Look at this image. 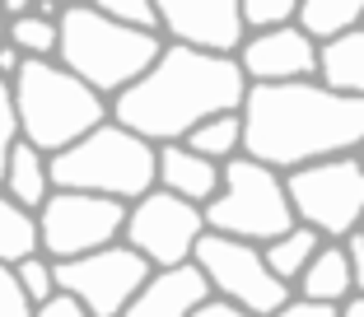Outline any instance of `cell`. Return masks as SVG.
Segmentation results:
<instances>
[{
    "label": "cell",
    "mask_w": 364,
    "mask_h": 317,
    "mask_svg": "<svg viewBox=\"0 0 364 317\" xmlns=\"http://www.w3.org/2000/svg\"><path fill=\"white\" fill-rule=\"evenodd\" d=\"M243 154L271 173H294L322 158L355 154L364 145V98L322 89L318 80L299 85H247L243 107Z\"/></svg>",
    "instance_id": "1"
},
{
    "label": "cell",
    "mask_w": 364,
    "mask_h": 317,
    "mask_svg": "<svg viewBox=\"0 0 364 317\" xmlns=\"http://www.w3.org/2000/svg\"><path fill=\"white\" fill-rule=\"evenodd\" d=\"M247 80L234 56H201L164 43L154 65L107 103V122L150 145H182L201 122L238 112Z\"/></svg>",
    "instance_id": "2"
},
{
    "label": "cell",
    "mask_w": 364,
    "mask_h": 317,
    "mask_svg": "<svg viewBox=\"0 0 364 317\" xmlns=\"http://www.w3.org/2000/svg\"><path fill=\"white\" fill-rule=\"evenodd\" d=\"M159 52H164L159 33L122 28L98 5H70L56 14V65L70 70L80 85H89L107 103L136 85Z\"/></svg>",
    "instance_id": "3"
},
{
    "label": "cell",
    "mask_w": 364,
    "mask_h": 317,
    "mask_svg": "<svg viewBox=\"0 0 364 317\" xmlns=\"http://www.w3.org/2000/svg\"><path fill=\"white\" fill-rule=\"evenodd\" d=\"M10 103L19 140L47 158L107 122V98H98L56 61H23L10 80Z\"/></svg>",
    "instance_id": "4"
},
{
    "label": "cell",
    "mask_w": 364,
    "mask_h": 317,
    "mask_svg": "<svg viewBox=\"0 0 364 317\" xmlns=\"http://www.w3.org/2000/svg\"><path fill=\"white\" fill-rule=\"evenodd\" d=\"M47 178L52 191H85V196L131 205L145 191H154V145L131 136L117 122H103L47 158Z\"/></svg>",
    "instance_id": "5"
},
{
    "label": "cell",
    "mask_w": 364,
    "mask_h": 317,
    "mask_svg": "<svg viewBox=\"0 0 364 317\" xmlns=\"http://www.w3.org/2000/svg\"><path fill=\"white\" fill-rule=\"evenodd\" d=\"M201 220L205 233H225V238H238L252 247L276 243L280 233L294 229L285 178L247 154L229 158V163H220V191L201 205Z\"/></svg>",
    "instance_id": "6"
},
{
    "label": "cell",
    "mask_w": 364,
    "mask_h": 317,
    "mask_svg": "<svg viewBox=\"0 0 364 317\" xmlns=\"http://www.w3.org/2000/svg\"><path fill=\"white\" fill-rule=\"evenodd\" d=\"M285 196L294 210V224L313 229L318 238L341 243L364 224V163L355 154H341L294 168L285 173Z\"/></svg>",
    "instance_id": "7"
},
{
    "label": "cell",
    "mask_w": 364,
    "mask_h": 317,
    "mask_svg": "<svg viewBox=\"0 0 364 317\" xmlns=\"http://www.w3.org/2000/svg\"><path fill=\"white\" fill-rule=\"evenodd\" d=\"M192 266L205 275V285H210L215 299H229V303H238L252 317H271L294 294L289 285H280L276 275L267 271L262 247L225 238V233H201L192 247Z\"/></svg>",
    "instance_id": "8"
},
{
    "label": "cell",
    "mask_w": 364,
    "mask_h": 317,
    "mask_svg": "<svg viewBox=\"0 0 364 317\" xmlns=\"http://www.w3.org/2000/svg\"><path fill=\"white\" fill-rule=\"evenodd\" d=\"M33 224H38V252L47 262H70V257L122 243L127 205L107 196H85V191H52L38 205Z\"/></svg>",
    "instance_id": "9"
},
{
    "label": "cell",
    "mask_w": 364,
    "mask_h": 317,
    "mask_svg": "<svg viewBox=\"0 0 364 317\" xmlns=\"http://www.w3.org/2000/svg\"><path fill=\"white\" fill-rule=\"evenodd\" d=\"M52 280L89 317H117L136 299V289L150 280V262L131 252L127 243H112L98 247V252L70 257V262H52Z\"/></svg>",
    "instance_id": "10"
},
{
    "label": "cell",
    "mask_w": 364,
    "mask_h": 317,
    "mask_svg": "<svg viewBox=\"0 0 364 317\" xmlns=\"http://www.w3.org/2000/svg\"><path fill=\"white\" fill-rule=\"evenodd\" d=\"M205 233L201 205L178 201L168 191H145L140 201L127 205V224H122V243L150 262V271H168V266L192 262L196 238Z\"/></svg>",
    "instance_id": "11"
},
{
    "label": "cell",
    "mask_w": 364,
    "mask_h": 317,
    "mask_svg": "<svg viewBox=\"0 0 364 317\" xmlns=\"http://www.w3.org/2000/svg\"><path fill=\"white\" fill-rule=\"evenodd\" d=\"M159 33H168L173 47L201 56H238L243 14H238V0H164Z\"/></svg>",
    "instance_id": "12"
},
{
    "label": "cell",
    "mask_w": 364,
    "mask_h": 317,
    "mask_svg": "<svg viewBox=\"0 0 364 317\" xmlns=\"http://www.w3.org/2000/svg\"><path fill=\"white\" fill-rule=\"evenodd\" d=\"M234 61L247 85H299V80L318 75V47L289 23V28H276V33L243 38Z\"/></svg>",
    "instance_id": "13"
},
{
    "label": "cell",
    "mask_w": 364,
    "mask_h": 317,
    "mask_svg": "<svg viewBox=\"0 0 364 317\" xmlns=\"http://www.w3.org/2000/svg\"><path fill=\"white\" fill-rule=\"evenodd\" d=\"M205 299H210V285L187 262V266H168V271H150V280L136 289V299L117 317H192V308L205 303Z\"/></svg>",
    "instance_id": "14"
},
{
    "label": "cell",
    "mask_w": 364,
    "mask_h": 317,
    "mask_svg": "<svg viewBox=\"0 0 364 317\" xmlns=\"http://www.w3.org/2000/svg\"><path fill=\"white\" fill-rule=\"evenodd\" d=\"M154 187L178 201L205 205L220 191V163L192 154L187 145H154Z\"/></svg>",
    "instance_id": "15"
},
{
    "label": "cell",
    "mask_w": 364,
    "mask_h": 317,
    "mask_svg": "<svg viewBox=\"0 0 364 317\" xmlns=\"http://www.w3.org/2000/svg\"><path fill=\"white\" fill-rule=\"evenodd\" d=\"M322 89L346 98H364V28L341 33L336 43L318 47V75H313Z\"/></svg>",
    "instance_id": "16"
},
{
    "label": "cell",
    "mask_w": 364,
    "mask_h": 317,
    "mask_svg": "<svg viewBox=\"0 0 364 317\" xmlns=\"http://www.w3.org/2000/svg\"><path fill=\"white\" fill-rule=\"evenodd\" d=\"M0 191L10 196L19 210L38 215V205L52 196V178H47V154H38L33 145L14 140L10 158H5V173H0Z\"/></svg>",
    "instance_id": "17"
},
{
    "label": "cell",
    "mask_w": 364,
    "mask_h": 317,
    "mask_svg": "<svg viewBox=\"0 0 364 317\" xmlns=\"http://www.w3.org/2000/svg\"><path fill=\"white\" fill-rule=\"evenodd\" d=\"M294 285H299V299L341 308L346 299L355 294V289H350V266H346V247H341V243H322Z\"/></svg>",
    "instance_id": "18"
},
{
    "label": "cell",
    "mask_w": 364,
    "mask_h": 317,
    "mask_svg": "<svg viewBox=\"0 0 364 317\" xmlns=\"http://www.w3.org/2000/svg\"><path fill=\"white\" fill-rule=\"evenodd\" d=\"M294 28L313 47L336 43L341 33L364 28V0H304L299 10H294Z\"/></svg>",
    "instance_id": "19"
},
{
    "label": "cell",
    "mask_w": 364,
    "mask_h": 317,
    "mask_svg": "<svg viewBox=\"0 0 364 317\" xmlns=\"http://www.w3.org/2000/svg\"><path fill=\"white\" fill-rule=\"evenodd\" d=\"M322 247V238L313 229H304V224H294L289 233H280L276 243H267L262 247V262H267V271L276 275L280 285H294L304 275V266L313 262V252Z\"/></svg>",
    "instance_id": "20"
},
{
    "label": "cell",
    "mask_w": 364,
    "mask_h": 317,
    "mask_svg": "<svg viewBox=\"0 0 364 317\" xmlns=\"http://www.w3.org/2000/svg\"><path fill=\"white\" fill-rule=\"evenodd\" d=\"M182 145L192 149V154L210 158V163H229V158L243 154V122H238V112L210 117V122H201V127L182 140Z\"/></svg>",
    "instance_id": "21"
},
{
    "label": "cell",
    "mask_w": 364,
    "mask_h": 317,
    "mask_svg": "<svg viewBox=\"0 0 364 317\" xmlns=\"http://www.w3.org/2000/svg\"><path fill=\"white\" fill-rule=\"evenodd\" d=\"M33 252H38V224L0 191V266H19Z\"/></svg>",
    "instance_id": "22"
},
{
    "label": "cell",
    "mask_w": 364,
    "mask_h": 317,
    "mask_svg": "<svg viewBox=\"0 0 364 317\" xmlns=\"http://www.w3.org/2000/svg\"><path fill=\"white\" fill-rule=\"evenodd\" d=\"M5 43L23 56V61H56V19L43 14H23V19L5 23Z\"/></svg>",
    "instance_id": "23"
},
{
    "label": "cell",
    "mask_w": 364,
    "mask_h": 317,
    "mask_svg": "<svg viewBox=\"0 0 364 317\" xmlns=\"http://www.w3.org/2000/svg\"><path fill=\"white\" fill-rule=\"evenodd\" d=\"M294 0H243L238 14H243V33H276V28H289L294 23Z\"/></svg>",
    "instance_id": "24"
},
{
    "label": "cell",
    "mask_w": 364,
    "mask_h": 317,
    "mask_svg": "<svg viewBox=\"0 0 364 317\" xmlns=\"http://www.w3.org/2000/svg\"><path fill=\"white\" fill-rule=\"evenodd\" d=\"M14 271V285L23 289V299H28L33 308L38 303H47V299L56 294V280H52V262H47L43 252H33V257H23L19 266H10Z\"/></svg>",
    "instance_id": "25"
},
{
    "label": "cell",
    "mask_w": 364,
    "mask_h": 317,
    "mask_svg": "<svg viewBox=\"0 0 364 317\" xmlns=\"http://www.w3.org/2000/svg\"><path fill=\"white\" fill-rule=\"evenodd\" d=\"M98 10H103L112 23H122V28L159 33V5H150V0H107V5H98Z\"/></svg>",
    "instance_id": "26"
},
{
    "label": "cell",
    "mask_w": 364,
    "mask_h": 317,
    "mask_svg": "<svg viewBox=\"0 0 364 317\" xmlns=\"http://www.w3.org/2000/svg\"><path fill=\"white\" fill-rule=\"evenodd\" d=\"M0 317H33V303L23 299V289L14 285L10 266H0Z\"/></svg>",
    "instance_id": "27"
},
{
    "label": "cell",
    "mask_w": 364,
    "mask_h": 317,
    "mask_svg": "<svg viewBox=\"0 0 364 317\" xmlns=\"http://www.w3.org/2000/svg\"><path fill=\"white\" fill-rule=\"evenodd\" d=\"M14 140H19V127H14V103H10V85L0 80V173H5V158H10Z\"/></svg>",
    "instance_id": "28"
},
{
    "label": "cell",
    "mask_w": 364,
    "mask_h": 317,
    "mask_svg": "<svg viewBox=\"0 0 364 317\" xmlns=\"http://www.w3.org/2000/svg\"><path fill=\"white\" fill-rule=\"evenodd\" d=\"M271 317H341V308H332V303H313V299L289 294V299H285V303H280Z\"/></svg>",
    "instance_id": "29"
},
{
    "label": "cell",
    "mask_w": 364,
    "mask_h": 317,
    "mask_svg": "<svg viewBox=\"0 0 364 317\" xmlns=\"http://www.w3.org/2000/svg\"><path fill=\"white\" fill-rule=\"evenodd\" d=\"M341 247H346V266H350V289H355V294H364V233L355 229L350 238H341Z\"/></svg>",
    "instance_id": "30"
},
{
    "label": "cell",
    "mask_w": 364,
    "mask_h": 317,
    "mask_svg": "<svg viewBox=\"0 0 364 317\" xmlns=\"http://www.w3.org/2000/svg\"><path fill=\"white\" fill-rule=\"evenodd\" d=\"M33 317H89V313H85V308H80L70 294H61V289H56V294L47 299V303L33 308Z\"/></svg>",
    "instance_id": "31"
},
{
    "label": "cell",
    "mask_w": 364,
    "mask_h": 317,
    "mask_svg": "<svg viewBox=\"0 0 364 317\" xmlns=\"http://www.w3.org/2000/svg\"><path fill=\"white\" fill-rule=\"evenodd\" d=\"M192 317H252V313H243L238 303H229V299H205V303H196L192 308Z\"/></svg>",
    "instance_id": "32"
},
{
    "label": "cell",
    "mask_w": 364,
    "mask_h": 317,
    "mask_svg": "<svg viewBox=\"0 0 364 317\" xmlns=\"http://www.w3.org/2000/svg\"><path fill=\"white\" fill-rule=\"evenodd\" d=\"M19 65H23V56L14 52L10 43H0V80H5V85H10L14 75H19Z\"/></svg>",
    "instance_id": "33"
},
{
    "label": "cell",
    "mask_w": 364,
    "mask_h": 317,
    "mask_svg": "<svg viewBox=\"0 0 364 317\" xmlns=\"http://www.w3.org/2000/svg\"><path fill=\"white\" fill-rule=\"evenodd\" d=\"M341 317H364V294L346 299V303H341Z\"/></svg>",
    "instance_id": "34"
},
{
    "label": "cell",
    "mask_w": 364,
    "mask_h": 317,
    "mask_svg": "<svg viewBox=\"0 0 364 317\" xmlns=\"http://www.w3.org/2000/svg\"><path fill=\"white\" fill-rule=\"evenodd\" d=\"M0 43H5V23H0Z\"/></svg>",
    "instance_id": "35"
},
{
    "label": "cell",
    "mask_w": 364,
    "mask_h": 317,
    "mask_svg": "<svg viewBox=\"0 0 364 317\" xmlns=\"http://www.w3.org/2000/svg\"><path fill=\"white\" fill-rule=\"evenodd\" d=\"M360 163H364V145H360Z\"/></svg>",
    "instance_id": "36"
},
{
    "label": "cell",
    "mask_w": 364,
    "mask_h": 317,
    "mask_svg": "<svg viewBox=\"0 0 364 317\" xmlns=\"http://www.w3.org/2000/svg\"><path fill=\"white\" fill-rule=\"evenodd\" d=\"M360 233H364V224H360Z\"/></svg>",
    "instance_id": "37"
}]
</instances>
